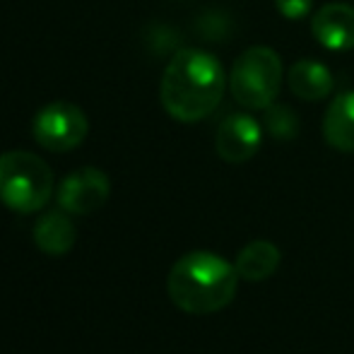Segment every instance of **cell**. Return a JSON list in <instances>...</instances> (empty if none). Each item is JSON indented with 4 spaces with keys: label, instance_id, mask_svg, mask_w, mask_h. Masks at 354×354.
Returning a JSON list of instances; mask_svg holds the SVG:
<instances>
[{
    "label": "cell",
    "instance_id": "obj_1",
    "mask_svg": "<svg viewBox=\"0 0 354 354\" xmlns=\"http://www.w3.org/2000/svg\"><path fill=\"white\" fill-rule=\"evenodd\" d=\"M227 77L222 63L201 48H181L164 68L162 106L174 121L198 123L207 118L222 102Z\"/></svg>",
    "mask_w": 354,
    "mask_h": 354
},
{
    "label": "cell",
    "instance_id": "obj_2",
    "mask_svg": "<svg viewBox=\"0 0 354 354\" xmlns=\"http://www.w3.org/2000/svg\"><path fill=\"white\" fill-rule=\"evenodd\" d=\"M236 289V266L210 251L186 253L174 263L167 277V292L174 306L193 316L222 311L234 301Z\"/></svg>",
    "mask_w": 354,
    "mask_h": 354
},
{
    "label": "cell",
    "instance_id": "obj_3",
    "mask_svg": "<svg viewBox=\"0 0 354 354\" xmlns=\"http://www.w3.org/2000/svg\"><path fill=\"white\" fill-rule=\"evenodd\" d=\"M53 196V171L27 149L0 154V203L19 214L39 212Z\"/></svg>",
    "mask_w": 354,
    "mask_h": 354
},
{
    "label": "cell",
    "instance_id": "obj_4",
    "mask_svg": "<svg viewBox=\"0 0 354 354\" xmlns=\"http://www.w3.org/2000/svg\"><path fill=\"white\" fill-rule=\"evenodd\" d=\"M282 84V61L270 46H251L236 58L229 89L236 104L248 111H266Z\"/></svg>",
    "mask_w": 354,
    "mask_h": 354
},
{
    "label": "cell",
    "instance_id": "obj_5",
    "mask_svg": "<svg viewBox=\"0 0 354 354\" xmlns=\"http://www.w3.org/2000/svg\"><path fill=\"white\" fill-rule=\"evenodd\" d=\"M89 133L84 111L73 102H51L34 116L32 136L48 152H71Z\"/></svg>",
    "mask_w": 354,
    "mask_h": 354
},
{
    "label": "cell",
    "instance_id": "obj_6",
    "mask_svg": "<svg viewBox=\"0 0 354 354\" xmlns=\"http://www.w3.org/2000/svg\"><path fill=\"white\" fill-rule=\"evenodd\" d=\"M111 196V181L97 167H84L68 174L58 186L56 201L68 214H92L102 210Z\"/></svg>",
    "mask_w": 354,
    "mask_h": 354
},
{
    "label": "cell",
    "instance_id": "obj_7",
    "mask_svg": "<svg viewBox=\"0 0 354 354\" xmlns=\"http://www.w3.org/2000/svg\"><path fill=\"white\" fill-rule=\"evenodd\" d=\"M263 142V128L248 113H232L227 116L217 128L214 138V149L217 154L229 164L248 162L253 154L261 149Z\"/></svg>",
    "mask_w": 354,
    "mask_h": 354
},
{
    "label": "cell",
    "instance_id": "obj_8",
    "mask_svg": "<svg viewBox=\"0 0 354 354\" xmlns=\"http://www.w3.org/2000/svg\"><path fill=\"white\" fill-rule=\"evenodd\" d=\"M311 34L328 51L354 48V8L345 3H328L311 17Z\"/></svg>",
    "mask_w": 354,
    "mask_h": 354
},
{
    "label": "cell",
    "instance_id": "obj_9",
    "mask_svg": "<svg viewBox=\"0 0 354 354\" xmlns=\"http://www.w3.org/2000/svg\"><path fill=\"white\" fill-rule=\"evenodd\" d=\"M287 84L304 102H318V99H326L333 92L335 80H333V71L326 63L301 58V61H297L289 68Z\"/></svg>",
    "mask_w": 354,
    "mask_h": 354
},
{
    "label": "cell",
    "instance_id": "obj_10",
    "mask_svg": "<svg viewBox=\"0 0 354 354\" xmlns=\"http://www.w3.org/2000/svg\"><path fill=\"white\" fill-rule=\"evenodd\" d=\"M323 138L340 152H354V89L330 102L323 118Z\"/></svg>",
    "mask_w": 354,
    "mask_h": 354
},
{
    "label": "cell",
    "instance_id": "obj_11",
    "mask_svg": "<svg viewBox=\"0 0 354 354\" xmlns=\"http://www.w3.org/2000/svg\"><path fill=\"white\" fill-rule=\"evenodd\" d=\"M34 243L39 246V251L48 253V256H63L75 246V232L73 219L68 217V212H46L37 224H34Z\"/></svg>",
    "mask_w": 354,
    "mask_h": 354
},
{
    "label": "cell",
    "instance_id": "obj_12",
    "mask_svg": "<svg viewBox=\"0 0 354 354\" xmlns=\"http://www.w3.org/2000/svg\"><path fill=\"white\" fill-rule=\"evenodd\" d=\"M280 248L270 241H251L241 248L236 258L239 277L248 282H263L280 268Z\"/></svg>",
    "mask_w": 354,
    "mask_h": 354
},
{
    "label": "cell",
    "instance_id": "obj_13",
    "mask_svg": "<svg viewBox=\"0 0 354 354\" xmlns=\"http://www.w3.org/2000/svg\"><path fill=\"white\" fill-rule=\"evenodd\" d=\"M266 128L277 140H292L299 136V118L284 104H270L266 109Z\"/></svg>",
    "mask_w": 354,
    "mask_h": 354
},
{
    "label": "cell",
    "instance_id": "obj_14",
    "mask_svg": "<svg viewBox=\"0 0 354 354\" xmlns=\"http://www.w3.org/2000/svg\"><path fill=\"white\" fill-rule=\"evenodd\" d=\"M275 8L287 19H304L313 8V0H275Z\"/></svg>",
    "mask_w": 354,
    "mask_h": 354
}]
</instances>
